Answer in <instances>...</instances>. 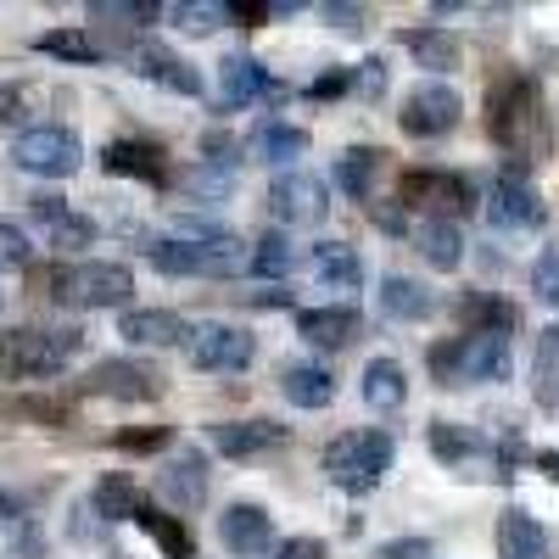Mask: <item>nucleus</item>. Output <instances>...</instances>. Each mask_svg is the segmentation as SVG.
I'll return each mask as SVG.
<instances>
[{"label":"nucleus","instance_id":"f257e3e1","mask_svg":"<svg viewBox=\"0 0 559 559\" xmlns=\"http://www.w3.org/2000/svg\"><path fill=\"white\" fill-rule=\"evenodd\" d=\"M487 129L509 152V163H532L548 152V107H543V84L532 73H509L492 84L487 96Z\"/></svg>","mask_w":559,"mask_h":559},{"label":"nucleus","instance_id":"f03ea898","mask_svg":"<svg viewBox=\"0 0 559 559\" xmlns=\"http://www.w3.org/2000/svg\"><path fill=\"white\" fill-rule=\"evenodd\" d=\"M319 471L331 487H342L347 498H369L386 471H392V437L376 431V426H364V431H342L331 448L319 453Z\"/></svg>","mask_w":559,"mask_h":559},{"label":"nucleus","instance_id":"7ed1b4c3","mask_svg":"<svg viewBox=\"0 0 559 559\" xmlns=\"http://www.w3.org/2000/svg\"><path fill=\"white\" fill-rule=\"evenodd\" d=\"M431 381L437 386H487V381H509V336L492 331H464L448 336L426 353Z\"/></svg>","mask_w":559,"mask_h":559},{"label":"nucleus","instance_id":"20e7f679","mask_svg":"<svg viewBox=\"0 0 559 559\" xmlns=\"http://www.w3.org/2000/svg\"><path fill=\"white\" fill-rule=\"evenodd\" d=\"M84 336L73 324L62 331H7L0 336V381H51L79 358Z\"/></svg>","mask_w":559,"mask_h":559},{"label":"nucleus","instance_id":"39448f33","mask_svg":"<svg viewBox=\"0 0 559 559\" xmlns=\"http://www.w3.org/2000/svg\"><path fill=\"white\" fill-rule=\"evenodd\" d=\"M45 292L62 308H123L134 297V274L123 263H73V269H51L45 274Z\"/></svg>","mask_w":559,"mask_h":559},{"label":"nucleus","instance_id":"423d86ee","mask_svg":"<svg viewBox=\"0 0 559 559\" xmlns=\"http://www.w3.org/2000/svg\"><path fill=\"white\" fill-rule=\"evenodd\" d=\"M12 163L34 179H68L84 163V140L68 123H34L12 140Z\"/></svg>","mask_w":559,"mask_h":559},{"label":"nucleus","instance_id":"0eeeda50","mask_svg":"<svg viewBox=\"0 0 559 559\" xmlns=\"http://www.w3.org/2000/svg\"><path fill=\"white\" fill-rule=\"evenodd\" d=\"M185 358H191L197 376H241V369L258 358V336L247 324H224V319H207L191 331L185 342Z\"/></svg>","mask_w":559,"mask_h":559},{"label":"nucleus","instance_id":"6e6552de","mask_svg":"<svg viewBox=\"0 0 559 559\" xmlns=\"http://www.w3.org/2000/svg\"><path fill=\"white\" fill-rule=\"evenodd\" d=\"M397 202L403 207H426V218H453V224L471 207H481L471 174H448V168H414V174H403Z\"/></svg>","mask_w":559,"mask_h":559},{"label":"nucleus","instance_id":"1a4fd4ad","mask_svg":"<svg viewBox=\"0 0 559 559\" xmlns=\"http://www.w3.org/2000/svg\"><path fill=\"white\" fill-rule=\"evenodd\" d=\"M487 224L498 229V236H526V229H537L543 224V197L532 191V179H526V163H503V174H498V185L487 191Z\"/></svg>","mask_w":559,"mask_h":559},{"label":"nucleus","instance_id":"9d476101","mask_svg":"<svg viewBox=\"0 0 559 559\" xmlns=\"http://www.w3.org/2000/svg\"><path fill=\"white\" fill-rule=\"evenodd\" d=\"M464 118V102H459V90L448 79H426V84H414L408 96H403V112H397V129L408 140H442L453 134Z\"/></svg>","mask_w":559,"mask_h":559},{"label":"nucleus","instance_id":"9b49d317","mask_svg":"<svg viewBox=\"0 0 559 559\" xmlns=\"http://www.w3.org/2000/svg\"><path fill=\"white\" fill-rule=\"evenodd\" d=\"M84 392L112 397V403H152V397H163V369L146 358H102L84 376Z\"/></svg>","mask_w":559,"mask_h":559},{"label":"nucleus","instance_id":"f8f14e48","mask_svg":"<svg viewBox=\"0 0 559 559\" xmlns=\"http://www.w3.org/2000/svg\"><path fill=\"white\" fill-rule=\"evenodd\" d=\"M324 207H331V191H324V179L313 174H274L269 185V213L280 229H308V224H324Z\"/></svg>","mask_w":559,"mask_h":559},{"label":"nucleus","instance_id":"ddd939ff","mask_svg":"<svg viewBox=\"0 0 559 559\" xmlns=\"http://www.w3.org/2000/svg\"><path fill=\"white\" fill-rule=\"evenodd\" d=\"M252 102H286V84H280L258 57H224L218 62V112H241Z\"/></svg>","mask_w":559,"mask_h":559},{"label":"nucleus","instance_id":"4468645a","mask_svg":"<svg viewBox=\"0 0 559 559\" xmlns=\"http://www.w3.org/2000/svg\"><path fill=\"white\" fill-rule=\"evenodd\" d=\"M218 543L229 559H263L274 554V521L263 503H229L218 515Z\"/></svg>","mask_w":559,"mask_h":559},{"label":"nucleus","instance_id":"2eb2a0df","mask_svg":"<svg viewBox=\"0 0 559 559\" xmlns=\"http://www.w3.org/2000/svg\"><path fill=\"white\" fill-rule=\"evenodd\" d=\"M286 426L280 419H218V426L207 431V442L224 453V459H263L274 448H286Z\"/></svg>","mask_w":559,"mask_h":559},{"label":"nucleus","instance_id":"dca6fc26","mask_svg":"<svg viewBox=\"0 0 559 559\" xmlns=\"http://www.w3.org/2000/svg\"><path fill=\"white\" fill-rule=\"evenodd\" d=\"M364 331V313L347 308V302H324V308H297V336L308 347H324V353H336V347H353V336Z\"/></svg>","mask_w":559,"mask_h":559},{"label":"nucleus","instance_id":"f3484780","mask_svg":"<svg viewBox=\"0 0 559 559\" xmlns=\"http://www.w3.org/2000/svg\"><path fill=\"white\" fill-rule=\"evenodd\" d=\"M197 324H185V313L174 308H123L118 319V336L129 347H179V342H191Z\"/></svg>","mask_w":559,"mask_h":559},{"label":"nucleus","instance_id":"a211bd4d","mask_svg":"<svg viewBox=\"0 0 559 559\" xmlns=\"http://www.w3.org/2000/svg\"><path fill=\"white\" fill-rule=\"evenodd\" d=\"M498 559H554V532L532 515V509L509 503L498 515Z\"/></svg>","mask_w":559,"mask_h":559},{"label":"nucleus","instance_id":"6ab92c4d","mask_svg":"<svg viewBox=\"0 0 559 559\" xmlns=\"http://www.w3.org/2000/svg\"><path fill=\"white\" fill-rule=\"evenodd\" d=\"M157 492L179 509H197L207 503V453L202 448H179L163 471H157Z\"/></svg>","mask_w":559,"mask_h":559},{"label":"nucleus","instance_id":"aec40b11","mask_svg":"<svg viewBox=\"0 0 559 559\" xmlns=\"http://www.w3.org/2000/svg\"><path fill=\"white\" fill-rule=\"evenodd\" d=\"M134 73L140 79H152V84H163V90H174V96H202V73L185 62L179 51H168V45H157V39H146L134 51Z\"/></svg>","mask_w":559,"mask_h":559},{"label":"nucleus","instance_id":"412c9836","mask_svg":"<svg viewBox=\"0 0 559 559\" xmlns=\"http://www.w3.org/2000/svg\"><path fill=\"white\" fill-rule=\"evenodd\" d=\"M146 263H152L157 274H174V280H185V274H229V269H236V258H218V252H202V247H191V241H179V236L146 241Z\"/></svg>","mask_w":559,"mask_h":559},{"label":"nucleus","instance_id":"4be33fe9","mask_svg":"<svg viewBox=\"0 0 559 559\" xmlns=\"http://www.w3.org/2000/svg\"><path fill=\"white\" fill-rule=\"evenodd\" d=\"M308 146H313V134H308L302 123H280V118H269V123L252 129V157L269 163V168H280V174H292V163L308 157Z\"/></svg>","mask_w":559,"mask_h":559},{"label":"nucleus","instance_id":"5701e85b","mask_svg":"<svg viewBox=\"0 0 559 559\" xmlns=\"http://www.w3.org/2000/svg\"><path fill=\"white\" fill-rule=\"evenodd\" d=\"M358 397L376 414H397L408 403V369L397 358H369L364 376H358Z\"/></svg>","mask_w":559,"mask_h":559},{"label":"nucleus","instance_id":"b1692460","mask_svg":"<svg viewBox=\"0 0 559 559\" xmlns=\"http://www.w3.org/2000/svg\"><path fill=\"white\" fill-rule=\"evenodd\" d=\"M280 392H286L292 408H331V403H336V376H331L324 364L297 358V364L280 369Z\"/></svg>","mask_w":559,"mask_h":559},{"label":"nucleus","instance_id":"393cba45","mask_svg":"<svg viewBox=\"0 0 559 559\" xmlns=\"http://www.w3.org/2000/svg\"><path fill=\"white\" fill-rule=\"evenodd\" d=\"M102 168L123 174V179H146V185L168 179V157H163V146H152V140H112V146L102 152Z\"/></svg>","mask_w":559,"mask_h":559},{"label":"nucleus","instance_id":"a878e982","mask_svg":"<svg viewBox=\"0 0 559 559\" xmlns=\"http://www.w3.org/2000/svg\"><path fill=\"white\" fill-rule=\"evenodd\" d=\"M313 286L319 292H358L364 286V258L347 241H319L313 247Z\"/></svg>","mask_w":559,"mask_h":559},{"label":"nucleus","instance_id":"bb28decb","mask_svg":"<svg viewBox=\"0 0 559 559\" xmlns=\"http://www.w3.org/2000/svg\"><path fill=\"white\" fill-rule=\"evenodd\" d=\"M414 247H419V258H426L437 274H459V263H464V229L453 218H419L414 224Z\"/></svg>","mask_w":559,"mask_h":559},{"label":"nucleus","instance_id":"cd10ccee","mask_svg":"<svg viewBox=\"0 0 559 559\" xmlns=\"http://www.w3.org/2000/svg\"><path fill=\"white\" fill-rule=\"evenodd\" d=\"M397 39H403V51L414 57V68H426V73H437V79H442V73H453V68H459V57H464V51H459V34L431 28V23H426V28H403Z\"/></svg>","mask_w":559,"mask_h":559},{"label":"nucleus","instance_id":"c85d7f7f","mask_svg":"<svg viewBox=\"0 0 559 559\" xmlns=\"http://www.w3.org/2000/svg\"><path fill=\"white\" fill-rule=\"evenodd\" d=\"M381 313L397 319V324H419V319L437 313V297H431V286H419L414 274H386L381 280Z\"/></svg>","mask_w":559,"mask_h":559},{"label":"nucleus","instance_id":"c756f323","mask_svg":"<svg viewBox=\"0 0 559 559\" xmlns=\"http://www.w3.org/2000/svg\"><path fill=\"white\" fill-rule=\"evenodd\" d=\"M90 509H96L102 521H134L140 509H146V498H140L134 476H123V471H107V476L96 481V492H90Z\"/></svg>","mask_w":559,"mask_h":559},{"label":"nucleus","instance_id":"7c9ffc66","mask_svg":"<svg viewBox=\"0 0 559 559\" xmlns=\"http://www.w3.org/2000/svg\"><path fill=\"white\" fill-rule=\"evenodd\" d=\"M134 526L146 532L168 559H197V537H191V526H185L179 515H163V509H152V503H146V509L134 515Z\"/></svg>","mask_w":559,"mask_h":559},{"label":"nucleus","instance_id":"2f4dec72","mask_svg":"<svg viewBox=\"0 0 559 559\" xmlns=\"http://www.w3.org/2000/svg\"><path fill=\"white\" fill-rule=\"evenodd\" d=\"M381 146H347L342 157H336V168H331V179L342 185V191L353 197V202H369V185H376V168H381Z\"/></svg>","mask_w":559,"mask_h":559},{"label":"nucleus","instance_id":"473e14b6","mask_svg":"<svg viewBox=\"0 0 559 559\" xmlns=\"http://www.w3.org/2000/svg\"><path fill=\"white\" fill-rule=\"evenodd\" d=\"M292 269H297V241L286 236V229H269V236H258V247H252V274H258V280H280V286H286Z\"/></svg>","mask_w":559,"mask_h":559},{"label":"nucleus","instance_id":"72a5a7b5","mask_svg":"<svg viewBox=\"0 0 559 559\" xmlns=\"http://www.w3.org/2000/svg\"><path fill=\"white\" fill-rule=\"evenodd\" d=\"M464 331H492V336H509L515 331V308L492 292H471L464 297Z\"/></svg>","mask_w":559,"mask_h":559},{"label":"nucleus","instance_id":"f704fd0d","mask_svg":"<svg viewBox=\"0 0 559 559\" xmlns=\"http://www.w3.org/2000/svg\"><path fill=\"white\" fill-rule=\"evenodd\" d=\"M431 453L459 471V464L481 459V437H476V431H464V426H453V419H431Z\"/></svg>","mask_w":559,"mask_h":559},{"label":"nucleus","instance_id":"c9c22d12","mask_svg":"<svg viewBox=\"0 0 559 559\" xmlns=\"http://www.w3.org/2000/svg\"><path fill=\"white\" fill-rule=\"evenodd\" d=\"M34 51L62 57V62H96V57H102V45L90 39L84 28H45V34H34Z\"/></svg>","mask_w":559,"mask_h":559},{"label":"nucleus","instance_id":"e433bc0d","mask_svg":"<svg viewBox=\"0 0 559 559\" xmlns=\"http://www.w3.org/2000/svg\"><path fill=\"white\" fill-rule=\"evenodd\" d=\"M163 17H174V28L185 34H213L229 23V7H218V0H179V7H163Z\"/></svg>","mask_w":559,"mask_h":559},{"label":"nucleus","instance_id":"4c0bfd02","mask_svg":"<svg viewBox=\"0 0 559 559\" xmlns=\"http://www.w3.org/2000/svg\"><path fill=\"white\" fill-rule=\"evenodd\" d=\"M537 397L559 403V324H548L537 342Z\"/></svg>","mask_w":559,"mask_h":559},{"label":"nucleus","instance_id":"58836bf2","mask_svg":"<svg viewBox=\"0 0 559 559\" xmlns=\"http://www.w3.org/2000/svg\"><path fill=\"white\" fill-rule=\"evenodd\" d=\"M185 185H191V197H202V202H213V207L236 197V174H229V168H213V163H197Z\"/></svg>","mask_w":559,"mask_h":559},{"label":"nucleus","instance_id":"ea45409f","mask_svg":"<svg viewBox=\"0 0 559 559\" xmlns=\"http://www.w3.org/2000/svg\"><path fill=\"white\" fill-rule=\"evenodd\" d=\"M532 292H537L543 308H559V247L537 252V263H532Z\"/></svg>","mask_w":559,"mask_h":559},{"label":"nucleus","instance_id":"a19ab883","mask_svg":"<svg viewBox=\"0 0 559 559\" xmlns=\"http://www.w3.org/2000/svg\"><path fill=\"white\" fill-rule=\"evenodd\" d=\"M90 241H96V218H84V213H68V218L51 229V247H57V252H84Z\"/></svg>","mask_w":559,"mask_h":559},{"label":"nucleus","instance_id":"79ce46f5","mask_svg":"<svg viewBox=\"0 0 559 559\" xmlns=\"http://www.w3.org/2000/svg\"><path fill=\"white\" fill-rule=\"evenodd\" d=\"M90 17H118V23H152V17H163V7H152V0H96L90 7Z\"/></svg>","mask_w":559,"mask_h":559},{"label":"nucleus","instance_id":"37998d69","mask_svg":"<svg viewBox=\"0 0 559 559\" xmlns=\"http://www.w3.org/2000/svg\"><path fill=\"white\" fill-rule=\"evenodd\" d=\"M28 258H34V247H28V236L17 224H0V269H28Z\"/></svg>","mask_w":559,"mask_h":559},{"label":"nucleus","instance_id":"c03bdc74","mask_svg":"<svg viewBox=\"0 0 559 559\" xmlns=\"http://www.w3.org/2000/svg\"><path fill=\"white\" fill-rule=\"evenodd\" d=\"M353 90H358V96H369V102L386 96V62H381V57L358 62V68H353Z\"/></svg>","mask_w":559,"mask_h":559},{"label":"nucleus","instance_id":"a18cd8bd","mask_svg":"<svg viewBox=\"0 0 559 559\" xmlns=\"http://www.w3.org/2000/svg\"><path fill=\"white\" fill-rule=\"evenodd\" d=\"M202 163H213V168H229V174H236V163H241V146H236V140H229V134H207L202 140Z\"/></svg>","mask_w":559,"mask_h":559},{"label":"nucleus","instance_id":"49530a36","mask_svg":"<svg viewBox=\"0 0 559 559\" xmlns=\"http://www.w3.org/2000/svg\"><path fill=\"white\" fill-rule=\"evenodd\" d=\"M28 213H34L45 229H57L73 207H68V197H57V191H39V197H28Z\"/></svg>","mask_w":559,"mask_h":559},{"label":"nucleus","instance_id":"de8ad7c7","mask_svg":"<svg viewBox=\"0 0 559 559\" xmlns=\"http://www.w3.org/2000/svg\"><path fill=\"white\" fill-rule=\"evenodd\" d=\"M319 17L324 23H331V28H342V34H353V28H364V7H347V0H324V7H319Z\"/></svg>","mask_w":559,"mask_h":559},{"label":"nucleus","instance_id":"09e8293b","mask_svg":"<svg viewBox=\"0 0 559 559\" xmlns=\"http://www.w3.org/2000/svg\"><path fill=\"white\" fill-rule=\"evenodd\" d=\"M168 437H174V431L157 426V431H118L112 442H118L123 453H152V448H168Z\"/></svg>","mask_w":559,"mask_h":559},{"label":"nucleus","instance_id":"8fccbe9b","mask_svg":"<svg viewBox=\"0 0 559 559\" xmlns=\"http://www.w3.org/2000/svg\"><path fill=\"white\" fill-rule=\"evenodd\" d=\"M342 90H353V68H331V73H319V79L308 84V96H313V102H331V96H342Z\"/></svg>","mask_w":559,"mask_h":559},{"label":"nucleus","instance_id":"3c124183","mask_svg":"<svg viewBox=\"0 0 559 559\" xmlns=\"http://www.w3.org/2000/svg\"><path fill=\"white\" fill-rule=\"evenodd\" d=\"M274 559H331V554H324V537H280Z\"/></svg>","mask_w":559,"mask_h":559},{"label":"nucleus","instance_id":"603ef678","mask_svg":"<svg viewBox=\"0 0 559 559\" xmlns=\"http://www.w3.org/2000/svg\"><path fill=\"white\" fill-rule=\"evenodd\" d=\"M376 559H431V543H426V537H397V543H386Z\"/></svg>","mask_w":559,"mask_h":559},{"label":"nucleus","instance_id":"864d4df0","mask_svg":"<svg viewBox=\"0 0 559 559\" xmlns=\"http://www.w3.org/2000/svg\"><path fill=\"white\" fill-rule=\"evenodd\" d=\"M263 17H274V7H258V0H241V7H229V23H263Z\"/></svg>","mask_w":559,"mask_h":559},{"label":"nucleus","instance_id":"5fc2aeb1","mask_svg":"<svg viewBox=\"0 0 559 559\" xmlns=\"http://www.w3.org/2000/svg\"><path fill=\"white\" fill-rule=\"evenodd\" d=\"M369 207H376L381 229H403V202H369Z\"/></svg>","mask_w":559,"mask_h":559},{"label":"nucleus","instance_id":"6e6d98bb","mask_svg":"<svg viewBox=\"0 0 559 559\" xmlns=\"http://www.w3.org/2000/svg\"><path fill=\"white\" fill-rule=\"evenodd\" d=\"M12 118H23V96L12 84H0V123H12Z\"/></svg>","mask_w":559,"mask_h":559},{"label":"nucleus","instance_id":"4d7b16f0","mask_svg":"<svg viewBox=\"0 0 559 559\" xmlns=\"http://www.w3.org/2000/svg\"><path fill=\"white\" fill-rule=\"evenodd\" d=\"M537 471H543V476L559 487V453H554V448H548V453H537Z\"/></svg>","mask_w":559,"mask_h":559},{"label":"nucleus","instance_id":"13d9d810","mask_svg":"<svg viewBox=\"0 0 559 559\" xmlns=\"http://www.w3.org/2000/svg\"><path fill=\"white\" fill-rule=\"evenodd\" d=\"M252 302H263V308H286V302H292V292H286V286H280V292H258Z\"/></svg>","mask_w":559,"mask_h":559},{"label":"nucleus","instance_id":"bf43d9fd","mask_svg":"<svg viewBox=\"0 0 559 559\" xmlns=\"http://www.w3.org/2000/svg\"><path fill=\"white\" fill-rule=\"evenodd\" d=\"M0 509H7V492H0Z\"/></svg>","mask_w":559,"mask_h":559}]
</instances>
